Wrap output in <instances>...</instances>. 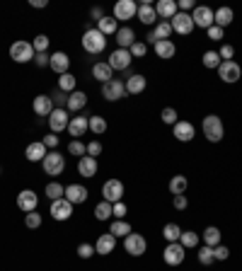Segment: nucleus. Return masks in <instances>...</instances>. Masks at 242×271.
Segmentation results:
<instances>
[{
	"mask_svg": "<svg viewBox=\"0 0 242 271\" xmlns=\"http://www.w3.org/2000/svg\"><path fill=\"white\" fill-rule=\"evenodd\" d=\"M201 131H204L206 140H211V143H221L225 136V126L221 121V116H215V114H206L204 121H201Z\"/></svg>",
	"mask_w": 242,
	"mask_h": 271,
	"instance_id": "nucleus-1",
	"label": "nucleus"
},
{
	"mask_svg": "<svg viewBox=\"0 0 242 271\" xmlns=\"http://www.w3.org/2000/svg\"><path fill=\"white\" fill-rule=\"evenodd\" d=\"M83 48L90 54V56H97V54H102L104 48H107V37H104L97 27L87 29L83 34Z\"/></svg>",
	"mask_w": 242,
	"mask_h": 271,
	"instance_id": "nucleus-2",
	"label": "nucleus"
},
{
	"mask_svg": "<svg viewBox=\"0 0 242 271\" xmlns=\"http://www.w3.org/2000/svg\"><path fill=\"white\" fill-rule=\"evenodd\" d=\"M34 56H37V51L32 46V41L19 39V41H15V44L10 46V58H12L15 63H29V61H34Z\"/></svg>",
	"mask_w": 242,
	"mask_h": 271,
	"instance_id": "nucleus-3",
	"label": "nucleus"
},
{
	"mask_svg": "<svg viewBox=\"0 0 242 271\" xmlns=\"http://www.w3.org/2000/svg\"><path fill=\"white\" fill-rule=\"evenodd\" d=\"M124 250L131 254V257H143L148 252V240L140 233H129L124 237Z\"/></svg>",
	"mask_w": 242,
	"mask_h": 271,
	"instance_id": "nucleus-4",
	"label": "nucleus"
},
{
	"mask_svg": "<svg viewBox=\"0 0 242 271\" xmlns=\"http://www.w3.org/2000/svg\"><path fill=\"white\" fill-rule=\"evenodd\" d=\"M126 94H129L126 92V83L119 80V78H112L109 83L102 85V97L107 102H119V100H124Z\"/></svg>",
	"mask_w": 242,
	"mask_h": 271,
	"instance_id": "nucleus-5",
	"label": "nucleus"
},
{
	"mask_svg": "<svg viewBox=\"0 0 242 271\" xmlns=\"http://www.w3.org/2000/svg\"><path fill=\"white\" fill-rule=\"evenodd\" d=\"M41 165H44V172L49 177H58V175H63L65 169V158L56 150H49V155L41 160Z\"/></svg>",
	"mask_w": 242,
	"mask_h": 271,
	"instance_id": "nucleus-6",
	"label": "nucleus"
},
{
	"mask_svg": "<svg viewBox=\"0 0 242 271\" xmlns=\"http://www.w3.org/2000/svg\"><path fill=\"white\" fill-rule=\"evenodd\" d=\"M136 15H138V5H136L133 0H119V3L114 5L112 17L116 19V22H129V19H133Z\"/></svg>",
	"mask_w": 242,
	"mask_h": 271,
	"instance_id": "nucleus-7",
	"label": "nucleus"
},
{
	"mask_svg": "<svg viewBox=\"0 0 242 271\" xmlns=\"http://www.w3.org/2000/svg\"><path fill=\"white\" fill-rule=\"evenodd\" d=\"M124 182L121 179H107L102 187V199L104 201H109V204H116V201H121L124 199Z\"/></svg>",
	"mask_w": 242,
	"mask_h": 271,
	"instance_id": "nucleus-8",
	"label": "nucleus"
},
{
	"mask_svg": "<svg viewBox=\"0 0 242 271\" xmlns=\"http://www.w3.org/2000/svg\"><path fill=\"white\" fill-rule=\"evenodd\" d=\"M218 75H221V80H223V83L233 85V83H237V80L242 78V68H240L237 61H223V63L218 66Z\"/></svg>",
	"mask_w": 242,
	"mask_h": 271,
	"instance_id": "nucleus-9",
	"label": "nucleus"
},
{
	"mask_svg": "<svg viewBox=\"0 0 242 271\" xmlns=\"http://www.w3.org/2000/svg\"><path fill=\"white\" fill-rule=\"evenodd\" d=\"M184 257H186V250L179 242H167L165 252H162V259H165L167 266H179L184 262Z\"/></svg>",
	"mask_w": 242,
	"mask_h": 271,
	"instance_id": "nucleus-10",
	"label": "nucleus"
},
{
	"mask_svg": "<svg viewBox=\"0 0 242 271\" xmlns=\"http://www.w3.org/2000/svg\"><path fill=\"white\" fill-rule=\"evenodd\" d=\"M170 24H172V32H177L182 37H186V34L194 32V19H191L189 12H177L175 17L170 19Z\"/></svg>",
	"mask_w": 242,
	"mask_h": 271,
	"instance_id": "nucleus-11",
	"label": "nucleus"
},
{
	"mask_svg": "<svg viewBox=\"0 0 242 271\" xmlns=\"http://www.w3.org/2000/svg\"><path fill=\"white\" fill-rule=\"evenodd\" d=\"M49 213H51L54 220H70V215H73V204H70L65 196L58 199V201H51Z\"/></svg>",
	"mask_w": 242,
	"mask_h": 271,
	"instance_id": "nucleus-12",
	"label": "nucleus"
},
{
	"mask_svg": "<svg viewBox=\"0 0 242 271\" xmlns=\"http://www.w3.org/2000/svg\"><path fill=\"white\" fill-rule=\"evenodd\" d=\"M191 19H194V27H199V29L213 27V10L206 8V5H196L191 10Z\"/></svg>",
	"mask_w": 242,
	"mask_h": 271,
	"instance_id": "nucleus-13",
	"label": "nucleus"
},
{
	"mask_svg": "<svg viewBox=\"0 0 242 271\" xmlns=\"http://www.w3.org/2000/svg\"><path fill=\"white\" fill-rule=\"evenodd\" d=\"M68 124H70V114H68V109H54L51 116H49V129H51V133L68 131Z\"/></svg>",
	"mask_w": 242,
	"mask_h": 271,
	"instance_id": "nucleus-14",
	"label": "nucleus"
},
{
	"mask_svg": "<svg viewBox=\"0 0 242 271\" xmlns=\"http://www.w3.org/2000/svg\"><path fill=\"white\" fill-rule=\"evenodd\" d=\"M107 63L112 66V70H129L131 63H133V58H131L129 48H116V51H112V56H109Z\"/></svg>",
	"mask_w": 242,
	"mask_h": 271,
	"instance_id": "nucleus-15",
	"label": "nucleus"
},
{
	"mask_svg": "<svg viewBox=\"0 0 242 271\" xmlns=\"http://www.w3.org/2000/svg\"><path fill=\"white\" fill-rule=\"evenodd\" d=\"M39 206V196L37 191H32V189H22L17 194V208L22 213H32V211H37Z\"/></svg>",
	"mask_w": 242,
	"mask_h": 271,
	"instance_id": "nucleus-16",
	"label": "nucleus"
},
{
	"mask_svg": "<svg viewBox=\"0 0 242 271\" xmlns=\"http://www.w3.org/2000/svg\"><path fill=\"white\" fill-rule=\"evenodd\" d=\"M87 131H90V119H87V116H70L68 133L73 136V140H80Z\"/></svg>",
	"mask_w": 242,
	"mask_h": 271,
	"instance_id": "nucleus-17",
	"label": "nucleus"
},
{
	"mask_svg": "<svg viewBox=\"0 0 242 271\" xmlns=\"http://www.w3.org/2000/svg\"><path fill=\"white\" fill-rule=\"evenodd\" d=\"M32 109H34V114L37 116H51V112L56 109L54 107V102H51V94H37L34 97V102H32Z\"/></svg>",
	"mask_w": 242,
	"mask_h": 271,
	"instance_id": "nucleus-18",
	"label": "nucleus"
},
{
	"mask_svg": "<svg viewBox=\"0 0 242 271\" xmlns=\"http://www.w3.org/2000/svg\"><path fill=\"white\" fill-rule=\"evenodd\" d=\"M172 136L179 140V143H189V140L196 136V129L191 121H177L172 126Z\"/></svg>",
	"mask_w": 242,
	"mask_h": 271,
	"instance_id": "nucleus-19",
	"label": "nucleus"
},
{
	"mask_svg": "<svg viewBox=\"0 0 242 271\" xmlns=\"http://www.w3.org/2000/svg\"><path fill=\"white\" fill-rule=\"evenodd\" d=\"M68 201L73 206H78V204H85L87 201V196H90V191L83 187V184H68L65 187V194H63Z\"/></svg>",
	"mask_w": 242,
	"mask_h": 271,
	"instance_id": "nucleus-20",
	"label": "nucleus"
},
{
	"mask_svg": "<svg viewBox=\"0 0 242 271\" xmlns=\"http://www.w3.org/2000/svg\"><path fill=\"white\" fill-rule=\"evenodd\" d=\"M49 68H51L56 75L70 73V70H68V68H70V56H68V54H63V51L51 54V63H49Z\"/></svg>",
	"mask_w": 242,
	"mask_h": 271,
	"instance_id": "nucleus-21",
	"label": "nucleus"
},
{
	"mask_svg": "<svg viewBox=\"0 0 242 271\" xmlns=\"http://www.w3.org/2000/svg\"><path fill=\"white\" fill-rule=\"evenodd\" d=\"M46 155H49V148L41 140H34V143H29L27 148H25V158H27L29 162H41Z\"/></svg>",
	"mask_w": 242,
	"mask_h": 271,
	"instance_id": "nucleus-22",
	"label": "nucleus"
},
{
	"mask_svg": "<svg viewBox=\"0 0 242 271\" xmlns=\"http://www.w3.org/2000/svg\"><path fill=\"white\" fill-rule=\"evenodd\" d=\"M97 158H90V155H83V158L78 160V175L85 179H92L97 175Z\"/></svg>",
	"mask_w": 242,
	"mask_h": 271,
	"instance_id": "nucleus-23",
	"label": "nucleus"
},
{
	"mask_svg": "<svg viewBox=\"0 0 242 271\" xmlns=\"http://www.w3.org/2000/svg\"><path fill=\"white\" fill-rule=\"evenodd\" d=\"M114 247H116V237H114L112 233H102L97 237V242H94V252L107 257V254L114 252Z\"/></svg>",
	"mask_w": 242,
	"mask_h": 271,
	"instance_id": "nucleus-24",
	"label": "nucleus"
},
{
	"mask_svg": "<svg viewBox=\"0 0 242 271\" xmlns=\"http://www.w3.org/2000/svg\"><path fill=\"white\" fill-rule=\"evenodd\" d=\"M146 87H148L146 75L133 73V75L126 78V92H129V94H143V92H146Z\"/></svg>",
	"mask_w": 242,
	"mask_h": 271,
	"instance_id": "nucleus-25",
	"label": "nucleus"
},
{
	"mask_svg": "<svg viewBox=\"0 0 242 271\" xmlns=\"http://www.w3.org/2000/svg\"><path fill=\"white\" fill-rule=\"evenodd\" d=\"M136 17L143 22V24H148V27H153V24H158V12H155V5H150V3H140L138 5V15Z\"/></svg>",
	"mask_w": 242,
	"mask_h": 271,
	"instance_id": "nucleus-26",
	"label": "nucleus"
},
{
	"mask_svg": "<svg viewBox=\"0 0 242 271\" xmlns=\"http://www.w3.org/2000/svg\"><path fill=\"white\" fill-rule=\"evenodd\" d=\"M155 12H158L160 19L170 22V19H172L179 12V8H177V3H175V0H160L158 5H155Z\"/></svg>",
	"mask_w": 242,
	"mask_h": 271,
	"instance_id": "nucleus-27",
	"label": "nucleus"
},
{
	"mask_svg": "<svg viewBox=\"0 0 242 271\" xmlns=\"http://www.w3.org/2000/svg\"><path fill=\"white\" fill-rule=\"evenodd\" d=\"M153 51H155V56H158V58L170 61V58L177 54V46H175V41H172V39H162V41H158V44L153 46Z\"/></svg>",
	"mask_w": 242,
	"mask_h": 271,
	"instance_id": "nucleus-28",
	"label": "nucleus"
},
{
	"mask_svg": "<svg viewBox=\"0 0 242 271\" xmlns=\"http://www.w3.org/2000/svg\"><path fill=\"white\" fill-rule=\"evenodd\" d=\"M114 37H116L119 48H131L133 46V41H136V32H133L129 24H124V27H119V32H116Z\"/></svg>",
	"mask_w": 242,
	"mask_h": 271,
	"instance_id": "nucleus-29",
	"label": "nucleus"
},
{
	"mask_svg": "<svg viewBox=\"0 0 242 271\" xmlns=\"http://www.w3.org/2000/svg\"><path fill=\"white\" fill-rule=\"evenodd\" d=\"M85 104H87V94L80 92V90H75V92L68 94V104H65V109H68V112H83Z\"/></svg>",
	"mask_w": 242,
	"mask_h": 271,
	"instance_id": "nucleus-30",
	"label": "nucleus"
},
{
	"mask_svg": "<svg viewBox=\"0 0 242 271\" xmlns=\"http://www.w3.org/2000/svg\"><path fill=\"white\" fill-rule=\"evenodd\" d=\"M112 75H114V70H112V66H109V63H107V61H100V63H94L92 66V78L94 80H100V83H109V80H112Z\"/></svg>",
	"mask_w": 242,
	"mask_h": 271,
	"instance_id": "nucleus-31",
	"label": "nucleus"
},
{
	"mask_svg": "<svg viewBox=\"0 0 242 271\" xmlns=\"http://www.w3.org/2000/svg\"><path fill=\"white\" fill-rule=\"evenodd\" d=\"M233 17H235L233 8H218L213 12V24L215 27H221V29H225L230 22H233Z\"/></svg>",
	"mask_w": 242,
	"mask_h": 271,
	"instance_id": "nucleus-32",
	"label": "nucleus"
},
{
	"mask_svg": "<svg viewBox=\"0 0 242 271\" xmlns=\"http://www.w3.org/2000/svg\"><path fill=\"white\" fill-rule=\"evenodd\" d=\"M58 90L65 94H70L78 90V78H75L73 73H63V75H58Z\"/></svg>",
	"mask_w": 242,
	"mask_h": 271,
	"instance_id": "nucleus-33",
	"label": "nucleus"
},
{
	"mask_svg": "<svg viewBox=\"0 0 242 271\" xmlns=\"http://www.w3.org/2000/svg\"><path fill=\"white\" fill-rule=\"evenodd\" d=\"M63 194H65V187L58 184V182H49L46 187H44V196L49 201H58V199H63Z\"/></svg>",
	"mask_w": 242,
	"mask_h": 271,
	"instance_id": "nucleus-34",
	"label": "nucleus"
},
{
	"mask_svg": "<svg viewBox=\"0 0 242 271\" xmlns=\"http://www.w3.org/2000/svg\"><path fill=\"white\" fill-rule=\"evenodd\" d=\"M97 29L102 32L104 37H109V34H116V32H119V22L114 17H107V15H104V17L97 22Z\"/></svg>",
	"mask_w": 242,
	"mask_h": 271,
	"instance_id": "nucleus-35",
	"label": "nucleus"
},
{
	"mask_svg": "<svg viewBox=\"0 0 242 271\" xmlns=\"http://www.w3.org/2000/svg\"><path fill=\"white\" fill-rule=\"evenodd\" d=\"M201 237H204V244H208V247H218L221 244V230L215 225H208L201 233Z\"/></svg>",
	"mask_w": 242,
	"mask_h": 271,
	"instance_id": "nucleus-36",
	"label": "nucleus"
},
{
	"mask_svg": "<svg viewBox=\"0 0 242 271\" xmlns=\"http://www.w3.org/2000/svg\"><path fill=\"white\" fill-rule=\"evenodd\" d=\"M186 187H189V182H186L184 175H175V177L170 179V194H172V196H177V194H184Z\"/></svg>",
	"mask_w": 242,
	"mask_h": 271,
	"instance_id": "nucleus-37",
	"label": "nucleus"
},
{
	"mask_svg": "<svg viewBox=\"0 0 242 271\" xmlns=\"http://www.w3.org/2000/svg\"><path fill=\"white\" fill-rule=\"evenodd\" d=\"M179 244H182L184 250H194V247H199V233H194V230H182Z\"/></svg>",
	"mask_w": 242,
	"mask_h": 271,
	"instance_id": "nucleus-38",
	"label": "nucleus"
},
{
	"mask_svg": "<svg viewBox=\"0 0 242 271\" xmlns=\"http://www.w3.org/2000/svg\"><path fill=\"white\" fill-rule=\"evenodd\" d=\"M109 233H112L114 237H126V235L133 233V230H131V225L121 218V220H112V225H109Z\"/></svg>",
	"mask_w": 242,
	"mask_h": 271,
	"instance_id": "nucleus-39",
	"label": "nucleus"
},
{
	"mask_svg": "<svg viewBox=\"0 0 242 271\" xmlns=\"http://www.w3.org/2000/svg\"><path fill=\"white\" fill-rule=\"evenodd\" d=\"M162 237L167 240V242H179V237H182V228L177 223H167L162 228Z\"/></svg>",
	"mask_w": 242,
	"mask_h": 271,
	"instance_id": "nucleus-40",
	"label": "nucleus"
},
{
	"mask_svg": "<svg viewBox=\"0 0 242 271\" xmlns=\"http://www.w3.org/2000/svg\"><path fill=\"white\" fill-rule=\"evenodd\" d=\"M196 257H199V264H204V266H211V264L215 262L213 247H208V244H201L199 252H196Z\"/></svg>",
	"mask_w": 242,
	"mask_h": 271,
	"instance_id": "nucleus-41",
	"label": "nucleus"
},
{
	"mask_svg": "<svg viewBox=\"0 0 242 271\" xmlns=\"http://www.w3.org/2000/svg\"><path fill=\"white\" fill-rule=\"evenodd\" d=\"M94 218H97V220H109V218H112V204L102 199L100 204L94 206Z\"/></svg>",
	"mask_w": 242,
	"mask_h": 271,
	"instance_id": "nucleus-42",
	"label": "nucleus"
},
{
	"mask_svg": "<svg viewBox=\"0 0 242 271\" xmlns=\"http://www.w3.org/2000/svg\"><path fill=\"white\" fill-rule=\"evenodd\" d=\"M153 34H155V39H158V41L170 39V37H172V24H170V22H165V19H160L158 24H155V29H153Z\"/></svg>",
	"mask_w": 242,
	"mask_h": 271,
	"instance_id": "nucleus-43",
	"label": "nucleus"
},
{
	"mask_svg": "<svg viewBox=\"0 0 242 271\" xmlns=\"http://www.w3.org/2000/svg\"><path fill=\"white\" fill-rule=\"evenodd\" d=\"M90 131L94 136H104L107 133V121H104V116H90Z\"/></svg>",
	"mask_w": 242,
	"mask_h": 271,
	"instance_id": "nucleus-44",
	"label": "nucleus"
},
{
	"mask_svg": "<svg viewBox=\"0 0 242 271\" xmlns=\"http://www.w3.org/2000/svg\"><path fill=\"white\" fill-rule=\"evenodd\" d=\"M68 153L80 160L83 155H87V143H83V140H70V143H68Z\"/></svg>",
	"mask_w": 242,
	"mask_h": 271,
	"instance_id": "nucleus-45",
	"label": "nucleus"
},
{
	"mask_svg": "<svg viewBox=\"0 0 242 271\" xmlns=\"http://www.w3.org/2000/svg\"><path fill=\"white\" fill-rule=\"evenodd\" d=\"M49 44H51V39H49L46 34H39V37H34V41H32V46H34L37 54H49Z\"/></svg>",
	"mask_w": 242,
	"mask_h": 271,
	"instance_id": "nucleus-46",
	"label": "nucleus"
},
{
	"mask_svg": "<svg viewBox=\"0 0 242 271\" xmlns=\"http://www.w3.org/2000/svg\"><path fill=\"white\" fill-rule=\"evenodd\" d=\"M129 51H131V58H143L146 54H148V44H146V41H140V39H136V41H133V46H131Z\"/></svg>",
	"mask_w": 242,
	"mask_h": 271,
	"instance_id": "nucleus-47",
	"label": "nucleus"
},
{
	"mask_svg": "<svg viewBox=\"0 0 242 271\" xmlns=\"http://www.w3.org/2000/svg\"><path fill=\"white\" fill-rule=\"evenodd\" d=\"M201 61H204L206 68H218L221 63H223V61H221V56H218V51H206Z\"/></svg>",
	"mask_w": 242,
	"mask_h": 271,
	"instance_id": "nucleus-48",
	"label": "nucleus"
},
{
	"mask_svg": "<svg viewBox=\"0 0 242 271\" xmlns=\"http://www.w3.org/2000/svg\"><path fill=\"white\" fill-rule=\"evenodd\" d=\"M160 119H162V121L167 124V126H175V124L179 121L177 112H175V109H172V107H165V109H162V112H160Z\"/></svg>",
	"mask_w": 242,
	"mask_h": 271,
	"instance_id": "nucleus-49",
	"label": "nucleus"
},
{
	"mask_svg": "<svg viewBox=\"0 0 242 271\" xmlns=\"http://www.w3.org/2000/svg\"><path fill=\"white\" fill-rule=\"evenodd\" d=\"M25 225H27L29 230H37L39 225H41V213H37V211H32V213H25Z\"/></svg>",
	"mask_w": 242,
	"mask_h": 271,
	"instance_id": "nucleus-50",
	"label": "nucleus"
},
{
	"mask_svg": "<svg viewBox=\"0 0 242 271\" xmlns=\"http://www.w3.org/2000/svg\"><path fill=\"white\" fill-rule=\"evenodd\" d=\"M51 102H54L56 109H65V104H68V94L61 92V90H56V92L51 94Z\"/></svg>",
	"mask_w": 242,
	"mask_h": 271,
	"instance_id": "nucleus-51",
	"label": "nucleus"
},
{
	"mask_svg": "<svg viewBox=\"0 0 242 271\" xmlns=\"http://www.w3.org/2000/svg\"><path fill=\"white\" fill-rule=\"evenodd\" d=\"M92 254H97L94 252V244H90V242L78 244V257H80V259H90Z\"/></svg>",
	"mask_w": 242,
	"mask_h": 271,
	"instance_id": "nucleus-52",
	"label": "nucleus"
},
{
	"mask_svg": "<svg viewBox=\"0 0 242 271\" xmlns=\"http://www.w3.org/2000/svg\"><path fill=\"white\" fill-rule=\"evenodd\" d=\"M218 56H221V61H233L235 46H233V44H223V46H221V51H218Z\"/></svg>",
	"mask_w": 242,
	"mask_h": 271,
	"instance_id": "nucleus-53",
	"label": "nucleus"
},
{
	"mask_svg": "<svg viewBox=\"0 0 242 271\" xmlns=\"http://www.w3.org/2000/svg\"><path fill=\"white\" fill-rule=\"evenodd\" d=\"M213 257H215V262H225L230 257V250L225 244H218V247H213Z\"/></svg>",
	"mask_w": 242,
	"mask_h": 271,
	"instance_id": "nucleus-54",
	"label": "nucleus"
},
{
	"mask_svg": "<svg viewBox=\"0 0 242 271\" xmlns=\"http://www.w3.org/2000/svg\"><path fill=\"white\" fill-rule=\"evenodd\" d=\"M87 155H90V158H100V155H102V143H100V140H90V143H87Z\"/></svg>",
	"mask_w": 242,
	"mask_h": 271,
	"instance_id": "nucleus-55",
	"label": "nucleus"
},
{
	"mask_svg": "<svg viewBox=\"0 0 242 271\" xmlns=\"http://www.w3.org/2000/svg\"><path fill=\"white\" fill-rule=\"evenodd\" d=\"M129 213V208H126V204L124 201H116V204H112V215H116V220H121L124 215Z\"/></svg>",
	"mask_w": 242,
	"mask_h": 271,
	"instance_id": "nucleus-56",
	"label": "nucleus"
},
{
	"mask_svg": "<svg viewBox=\"0 0 242 271\" xmlns=\"http://www.w3.org/2000/svg\"><path fill=\"white\" fill-rule=\"evenodd\" d=\"M223 32H225V29L215 27V24L206 29V34H208V39H211V41H221V39H223Z\"/></svg>",
	"mask_w": 242,
	"mask_h": 271,
	"instance_id": "nucleus-57",
	"label": "nucleus"
},
{
	"mask_svg": "<svg viewBox=\"0 0 242 271\" xmlns=\"http://www.w3.org/2000/svg\"><path fill=\"white\" fill-rule=\"evenodd\" d=\"M41 143H44L49 150H56L58 148V136H56V133H49V136H44V140H41Z\"/></svg>",
	"mask_w": 242,
	"mask_h": 271,
	"instance_id": "nucleus-58",
	"label": "nucleus"
},
{
	"mask_svg": "<svg viewBox=\"0 0 242 271\" xmlns=\"http://www.w3.org/2000/svg\"><path fill=\"white\" fill-rule=\"evenodd\" d=\"M172 206H175L177 211H184L186 206H189V201H186L184 194H177V196H172Z\"/></svg>",
	"mask_w": 242,
	"mask_h": 271,
	"instance_id": "nucleus-59",
	"label": "nucleus"
},
{
	"mask_svg": "<svg viewBox=\"0 0 242 271\" xmlns=\"http://www.w3.org/2000/svg\"><path fill=\"white\" fill-rule=\"evenodd\" d=\"M34 63H37L39 68L49 66V63H51V54H37V56H34Z\"/></svg>",
	"mask_w": 242,
	"mask_h": 271,
	"instance_id": "nucleus-60",
	"label": "nucleus"
},
{
	"mask_svg": "<svg viewBox=\"0 0 242 271\" xmlns=\"http://www.w3.org/2000/svg\"><path fill=\"white\" fill-rule=\"evenodd\" d=\"M177 8H179V12H189V10H194L196 5H194V0H179Z\"/></svg>",
	"mask_w": 242,
	"mask_h": 271,
	"instance_id": "nucleus-61",
	"label": "nucleus"
},
{
	"mask_svg": "<svg viewBox=\"0 0 242 271\" xmlns=\"http://www.w3.org/2000/svg\"><path fill=\"white\" fill-rule=\"evenodd\" d=\"M90 15H92V19H97V22H100V19L104 17V12H102V8H92L90 10Z\"/></svg>",
	"mask_w": 242,
	"mask_h": 271,
	"instance_id": "nucleus-62",
	"label": "nucleus"
},
{
	"mask_svg": "<svg viewBox=\"0 0 242 271\" xmlns=\"http://www.w3.org/2000/svg\"><path fill=\"white\" fill-rule=\"evenodd\" d=\"M49 0H32V8H46Z\"/></svg>",
	"mask_w": 242,
	"mask_h": 271,
	"instance_id": "nucleus-63",
	"label": "nucleus"
},
{
	"mask_svg": "<svg viewBox=\"0 0 242 271\" xmlns=\"http://www.w3.org/2000/svg\"><path fill=\"white\" fill-rule=\"evenodd\" d=\"M0 175H3V167H0Z\"/></svg>",
	"mask_w": 242,
	"mask_h": 271,
	"instance_id": "nucleus-64",
	"label": "nucleus"
}]
</instances>
